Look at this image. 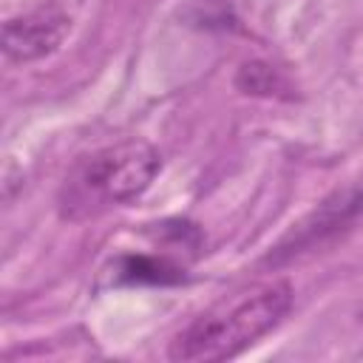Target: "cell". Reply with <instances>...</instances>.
Masks as SVG:
<instances>
[{
  "label": "cell",
  "instance_id": "obj_4",
  "mask_svg": "<svg viewBox=\"0 0 363 363\" xmlns=\"http://www.w3.org/2000/svg\"><path fill=\"white\" fill-rule=\"evenodd\" d=\"M68 26L71 20L60 9H37L28 14L11 17L3 26V51L17 62L40 60L62 43Z\"/></svg>",
  "mask_w": 363,
  "mask_h": 363
},
{
  "label": "cell",
  "instance_id": "obj_2",
  "mask_svg": "<svg viewBox=\"0 0 363 363\" xmlns=\"http://www.w3.org/2000/svg\"><path fill=\"white\" fill-rule=\"evenodd\" d=\"M162 159L153 145L142 139H125L99 147L68 170L60 190V210L71 221L99 216L111 207H122L139 199L156 179Z\"/></svg>",
  "mask_w": 363,
  "mask_h": 363
},
{
  "label": "cell",
  "instance_id": "obj_5",
  "mask_svg": "<svg viewBox=\"0 0 363 363\" xmlns=\"http://www.w3.org/2000/svg\"><path fill=\"white\" fill-rule=\"evenodd\" d=\"M235 82H238V88H244L247 94H250V91H252V94H272V88L284 85L281 77H275V71H272L269 65H261V62H247V65H241Z\"/></svg>",
  "mask_w": 363,
  "mask_h": 363
},
{
  "label": "cell",
  "instance_id": "obj_3",
  "mask_svg": "<svg viewBox=\"0 0 363 363\" xmlns=\"http://www.w3.org/2000/svg\"><path fill=\"white\" fill-rule=\"evenodd\" d=\"M363 216V173L352 179L349 184L337 187L332 196H326L303 221L295 224L292 233H286L278 247L269 252V261H281L289 255H298L315 244H320L329 235H337L349 224H354Z\"/></svg>",
  "mask_w": 363,
  "mask_h": 363
},
{
  "label": "cell",
  "instance_id": "obj_1",
  "mask_svg": "<svg viewBox=\"0 0 363 363\" xmlns=\"http://www.w3.org/2000/svg\"><path fill=\"white\" fill-rule=\"evenodd\" d=\"M292 286L286 281H267L204 309L173 340L170 360L216 363L241 354L264 335H269L292 309Z\"/></svg>",
  "mask_w": 363,
  "mask_h": 363
}]
</instances>
